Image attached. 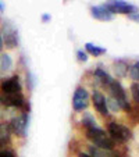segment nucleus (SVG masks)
Returning <instances> with one entry per match:
<instances>
[{
  "label": "nucleus",
  "instance_id": "f257e3e1",
  "mask_svg": "<svg viewBox=\"0 0 139 157\" xmlns=\"http://www.w3.org/2000/svg\"><path fill=\"white\" fill-rule=\"evenodd\" d=\"M86 138L99 149H106V150L114 149V140L99 127L86 131Z\"/></svg>",
  "mask_w": 139,
  "mask_h": 157
},
{
  "label": "nucleus",
  "instance_id": "f03ea898",
  "mask_svg": "<svg viewBox=\"0 0 139 157\" xmlns=\"http://www.w3.org/2000/svg\"><path fill=\"white\" fill-rule=\"evenodd\" d=\"M109 90H110V98H113L117 103H118L120 109L125 110V111H129L131 106H129V103H128L127 93H125V90H124L121 83H120L118 81H113L109 86Z\"/></svg>",
  "mask_w": 139,
  "mask_h": 157
},
{
  "label": "nucleus",
  "instance_id": "7ed1b4c3",
  "mask_svg": "<svg viewBox=\"0 0 139 157\" xmlns=\"http://www.w3.org/2000/svg\"><path fill=\"white\" fill-rule=\"evenodd\" d=\"M109 136L111 138L114 142L124 143L132 138V132L128 127L118 122H110L109 124Z\"/></svg>",
  "mask_w": 139,
  "mask_h": 157
},
{
  "label": "nucleus",
  "instance_id": "20e7f679",
  "mask_svg": "<svg viewBox=\"0 0 139 157\" xmlns=\"http://www.w3.org/2000/svg\"><path fill=\"white\" fill-rule=\"evenodd\" d=\"M106 6L109 7V10L113 14H132V13L138 11V7L133 4L128 3L125 0H109L106 3Z\"/></svg>",
  "mask_w": 139,
  "mask_h": 157
},
{
  "label": "nucleus",
  "instance_id": "39448f33",
  "mask_svg": "<svg viewBox=\"0 0 139 157\" xmlns=\"http://www.w3.org/2000/svg\"><path fill=\"white\" fill-rule=\"evenodd\" d=\"M89 106V93L85 88L78 86L72 96V107L75 111H83Z\"/></svg>",
  "mask_w": 139,
  "mask_h": 157
},
{
  "label": "nucleus",
  "instance_id": "423d86ee",
  "mask_svg": "<svg viewBox=\"0 0 139 157\" xmlns=\"http://www.w3.org/2000/svg\"><path fill=\"white\" fill-rule=\"evenodd\" d=\"M3 43H6L7 49H14L17 48L18 44V33L17 29L13 27V24L10 21L4 22V28H3Z\"/></svg>",
  "mask_w": 139,
  "mask_h": 157
},
{
  "label": "nucleus",
  "instance_id": "0eeeda50",
  "mask_svg": "<svg viewBox=\"0 0 139 157\" xmlns=\"http://www.w3.org/2000/svg\"><path fill=\"white\" fill-rule=\"evenodd\" d=\"M22 86H21L18 75H14L11 78H7L2 82V93L4 95H14V93H21Z\"/></svg>",
  "mask_w": 139,
  "mask_h": 157
},
{
  "label": "nucleus",
  "instance_id": "6e6552de",
  "mask_svg": "<svg viewBox=\"0 0 139 157\" xmlns=\"http://www.w3.org/2000/svg\"><path fill=\"white\" fill-rule=\"evenodd\" d=\"M27 128H28V114L27 113H22L21 116L14 117L11 120L10 129H13L20 136H25L27 135Z\"/></svg>",
  "mask_w": 139,
  "mask_h": 157
},
{
  "label": "nucleus",
  "instance_id": "1a4fd4ad",
  "mask_svg": "<svg viewBox=\"0 0 139 157\" xmlns=\"http://www.w3.org/2000/svg\"><path fill=\"white\" fill-rule=\"evenodd\" d=\"M91 14L95 20H99V21H111L113 18H114V14L109 10L106 3L100 4V6L91 7Z\"/></svg>",
  "mask_w": 139,
  "mask_h": 157
},
{
  "label": "nucleus",
  "instance_id": "9d476101",
  "mask_svg": "<svg viewBox=\"0 0 139 157\" xmlns=\"http://www.w3.org/2000/svg\"><path fill=\"white\" fill-rule=\"evenodd\" d=\"M0 104L6 107H22L25 104V100L21 93H14V95H0Z\"/></svg>",
  "mask_w": 139,
  "mask_h": 157
},
{
  "label": "nucleus",
  "instance_id": "9b49d317",
  "mask_svg": "<svg viewBox=\"0 0 139 157\" xmlns=\"http://www.w3.org/2000/svg\"><path fill=\"white\" fill-rule=\"evenodd\" d=\"M92 101H93V106L98 110L102 116H109V109L106 106V98L102 95L100 92L95 90L93 95H92Z\"/></svg>",
  "mask_w": 139,
  "mask_h": 157
},
{
  "label": "nucleus",
  "instance_id": "f8f14e48",
  "mask_svg": "<svg viewBox=\"0 0 139 157\" xmlns=\"http://www.w3.org/2000/svg\"><path fill=\"white\" fill-rule=\"evenodd\" d=\"M89 156L91 157H118L113 150L99 149L95 146H89Z\"/></svg>",
  "mask_w": 139,
  "mask_h": 157
},
{
  "label": "nucleus",
  "instance_id": "ddd939ff",
  "mask_svg": "<svg viewBox=\"0 0 139 157\" xmlns=\"http://www.w3.org/2000/svg\"><path fill=\"white\" fill-rule=\"evenodd\" d=\"M95 78L102 83V85H104V86H110V83L114 81L106 71H104V70H102V68L95 70Z\"/></svg>",
  "mask_w": 139,
  "mask_h": 157
},
{
  "label": "nucleus",
  "instance_id": "4468645a",
  "mask_svg": "<svg viewBox=\"0 0 139 157\" xmlns=\"http://www.w3.org/2000/svg\"><path fill=\"white\" fill-rule=\"evenodd\" d=\"M128 70H129V65L127 61H124V60H115L114 61V71L118 77H125L128 74Z\"/></svg>",
  "mask_w": 139,
  "mask_h": 157
},
{
  "label": "nucleus",
  "instance_id": "2eb2a0df",
  "mask_svg": "<svg viewBox=\"0 0 139 157\" xmlns=\"http://www.w3.org/2000/svg\"><path fill=\"white\" fill-rule=\"evenodd\" d=\"M13 67V60L9 54H2L0 56V75L6 74L11 70Z\"/></svg>",
  "mask_w": 139,
  "mask_h": 157
},
{
  "label": "nucleus",
  "instance_id": "dca6fc26",
  "mask_svg": "<svg viewBox=\"0 0 139 157\" xmlns=\"http://www.w3.org/2000/svg\"><path fill=\"white\" fill-rule=\"evenodd\" d=\"M85 49H86V52H88L89 54H92V56H95V57L102 56V54H104V53L107 52L106 48H100V46H96V44L91 43V42H86V43H85Z\"/></svg>",
  "mask_w": 139,
  "mask_h": 157
},
{
  "label": "nucleus",
  "instance_id": "f3484780",
  "mask_svg": "<svg viewBox=\"0 0 139 157\" xmlns=\"http://www.w3.org/2000/svg\"><path fill=\"white\" fill-rule=\"evenodd\" d=\"M82 125H85L88 129H92V128H98V124H96L95 117L92 116L91 113H85L82 117Z\"/></svg>",
  "mask_w": 139,
  "mask_h": 157
},
{
  "label": "nucleus",
  "instance_id": "a211bd4d",
  "mask_svg": "<svg viewBox=\"0 0 139 157\" xmlns=\"http://www.w3.org/2000/svg\"><path fill=\"white\" fill-rule=\"evenodd\" d=\"M129 77H131V79L132 81H136V82L139 83V61H136V63H133L132 65L129 67Z\"/></svg>",
  "mask_w": 139,
  "mask_h": 157
},
{
  "label": "nucleus",
  "instance_id": "6ab92c4d",
  "mask_svg": "<svg viewBox=\"0 0 139 157\" xmlns=\"http://www.w3.org/2000/svg\"><path fill=\"white\" fill-rule=\"evenodd\" d=\"M106 106H107V109L111 110V111H118V110H121L120 109V106H118V103H117L113 98L106 99Z\"/></svg>",
  "mask_w": 139,
  "mask_h": 157
},
{
  "label": "nucleus",
  "instance_id": "aec40b11",
  "mask_svg": "<svg viewBox=\"0 0 139 157\" xmlns=\"http://www.w3.org/2000/svg\"><path fill=\"white\" fill-rule=\"evenodd\" d=\"M131 90H132L133 100H135L136 103H139V83L138 82L132 83V86H131Z\"/></svg>",
  "mask_w": 139,
  "mask_h": 157
},
{
  "label": "nucleus",
  "instance_id": "412c9836",
  "mask_svg": "<svg viewBox=\"0 0 139 157\" xmlns=\"http://www.w3.org/2000/svg\"><path fill=\"white\" fill-rule=\"evenodd\" d=\"M77 59H78V61L85 63L86 60H88V54H86L83 50H78L77 52Z\"/></svg>",
  "mask_w": 139,
  "mask_h": 157
},
{
  "label": "nucleus",
  "instance_id": "4be33fe9",
  "mask_svg": "<svg viewBox=\"0 0 139 157\" xmlns=\"http://www.w3.org/2000/svg\"><path fill=\"white\" fill-rule=\"evenodd\" d=\"M0 157H15V156L10 150H0Z\"/></svg>",
  "mask_w": 139,
  "mask_h": 157
},
{
  "label": "nucleus",
  "instance_id": "5701e85b",
  "mask_svg": "<svg viewBox=\"0 0 139 157\" xmlns=\"http://www.w3.org/2000/svg\"><path fill=\"white\" fill-rule=\"evenodd\" d=\"M128 18H129V20H132V21H135V22H139V11L129 14V15H128Z\"/></svg>",
  "mask_w": 139,
  "mask_h": 157
},
{
  "label": "nucleus",
  "instance_id": "b1692460",
  "mask_svg": "<svg viewBox=\"0 0 139 157\" xmlns=\"http://www.w3.org/2000/svg\"><path fill=\"white\" fill-rule=\"evenodd\" d=\"M3 36H2V32H0V53H2V50H3Z\"/></svg>",
  "mask_w": 139,
  "mask_h": 157
},
{
  "label": "nucleus",
  "instance_id": "393cba45",
  "mask_svg": "<svg viewBox=\"0 0 139 157\" xmlns=\"http://www.w3.org/2000/svg\"><path fill=\"white\" fill-rule=\"evenodd\" d=\"M78 157H91L89 154H86V153H79L78 154Z\"/></svg>",
  "mask_w": 139,
  "mask_h": 157
},
{
  "label": "nucleus",
  "instance_id": "a878e982",
  "mask_svg": "<svg viewBox=\"0 0 139 157\" xmlns=\"http://www.w3.org/2000/svg\"><path fill=\"white\" fill-rule=\"evenodd\" d=\"M4 11V6L2 4V2H0V13H3Z\"/></svg>",
  "mask_w": 139,
  "mask_h": 157
},
{
  "label": "nucleus",
  "instance_id": "bb28decb",
  "mask_svg": "<svg viewBox=\"0 0 139 157\" xmlns=\"http://www.w3.org/2000/svg\"><path fill=\"white\" fill-rule=\"evenodd\" d=\"M49 20V15H43V21H48Z\"/></svg>",
  "mask_w": 139,
  "mask_h": 157
}]
</instances>
